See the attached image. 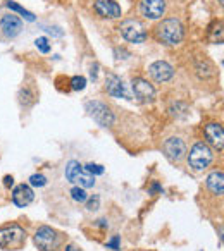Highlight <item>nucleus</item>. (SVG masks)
Segmentation results:
<instances>
[{"label":"nucleus","mask_w":224,"mask_h":251,"mask_svg":"<svg viewBox=\"0 0 224 251\" xmlns=\"http://www.w3.org/2000/svg\"><path fill=\"white\" fill-rule=\"evenodd\" d=\"M140 11L147 19H159L166 12V2L164 0H141Z\"/></svg>","instance_id":"obj_10"},{"label":"nucleus","mask_w":224,"mask_h":251,"mask_svg":"<svg viewBox=\"0 0 224 251\" xmlns=\"http://www.w3.org/2000/svg\"><path fill=\"white\" fill-rule=\"evenodd\" d=\"M105 246H107V248H112V250H116V251H117V250H119V236H114L111 241H109L107 244H105Z\"/></svg>","instance_id":"obj_26"},{"label":"nucleus","mask_w":224,"mask_h":251,"mask_svg":"<svg viewBox=\"0 0 224 251\" xmlns=\"http://www.w3.org/2000/svg\"><path fill=\"white\" fill-rule=\"evenodd\" d=\"M205 138L214 148L217 150H223V145H224V133H223V127L219 124H207L205 126Z\"/></svg>","instance_id":"obj_15"},{"label":"nucleus","mask_w":224,"mask_h":251,"mask_svg":"<svg viewBox=\"0 0 224 251\" xmlns=\"http://www.w3.org/2000/svg\"><path fill=\"white\" fill-rule=\"evenodd\" d=\"M155 33H157V38L161 40L162 43H166V45H178V43H181L183 36H185L183 25L179 23V19H176V18L164 19V21L155 28Z\"/></svg>","instance_id":"obj_1"},{"label":"nucleus","mask_w":224,"mask_h":251,"mask_svg":"<svg viewBox=\"0 0 224 251\" xmlns=\"http://www.w3.org/2000/svg\"><path fill=\"white\" fill-rule=\"evenodd\" d=\"M26 244V232L19 226H7L0 229V248L4 251L23 250Z\"/></svg>","instance_id":"obj_2"},{"label":"nucleus","mask_w":224,"mask_h":251,"mask_svg":"<svg viewBox=\"0 0 224 251\" xmlns=\"http://www.w3.org/2000/svg\"><path fill=\"white\" fill-rule=\"evenodd\" d=\"M83 167L86 169V172H90L91 176H102L105 172V169L98 164H86V165H83Z\"/></svg>","instance_id":"obj_22"},{"label":"nucleus","mask_w":224,"mask_h":251,"mask_svg":"<svg viewBox=\"0 0 224 251\" xmlns=\"http://www.w3.org/2000/svg\"><path fill=\"white\" fill-rule=\"evenodd\" d=\"M21 95H26V97H29L28 91H26V90H23V91H21ZM23 100H25V98H23ZM23 100H21V101H23ZM25 103H26V105H31V103H33V100H28V98H26Z\"/></svg>","instance_id":"obj_29"},{"label":"nucleus","mask_w":224,"mask_h":251,"mask_svg":"<svg viewBox=\"0 0 224 251\" xmlns=\"http://www.w3.org/2000/svg\"><path fill=\"white\" fill-rule=\"evenodd\" d=\"M29 184L42 188V186H45V184H47V177H45L43 174H33L31 177H29Z\"/></svg>","instance_id":"obj_23"},{"label":"nucleus","mask_w":224,"mask_h":251,"mask_svg":"<svg viewBox=\"0 0 224 251\" xmlns=\"http://www.w3.org/2000/svg\"><path fill=\"white\" fill-rule=\"evenodd\" d=\"M219 2H221V4H223V0H219Z\"/></svg>","instance_id":"obj_31"},{"label":"nucleus","mask_w":224,"mask_h":251,"mask_svg":"<svg viewBox=\"0 0 224 251\" xmlns=\"http://www.w3.org/2000/svg\"><path fill=\"white\" fill-rule=\"evenodd\" d=\"M66 251H81L78 246H74V244H69V246L66 248Z\"/></svg>","instance_id":"obj_30"},{"label":"nucleus","mask_w":224,"mask_h":251,"mask_svg":"<svg viewBox=\"0 0 224 251\" xmlns=\"http://www.w3.org/2000/svg\"><path fill=\"white\" fill-rule=\"evenodd\" d=\"M95 11L98 12V16L107 19H117L121 18V7L117 2L114 0H97L95 2Z\"/></svg>","instance_id":"obj_11"},{"label":"nucleus","mask_w":224,"mask_h":251,"mask_svg":"<svg viewBox=\"0 0 224 251\" xmlns=\"http://www.w3.org/2000/svg\"><path fill=\"white\" fill-rule=\"evenodd\" d=\"M7 7L12 9V11H16V12H19V14H23L28 21H35V16H33L31 12L26 11V9H23L21 5H18L16 2H7Z\"/></svg>","instance_id":"obj_20"},{"label":"nucleus","mask_w":224,"mask_h":251,"mask_svg":"<svg viewBox=\"0 0 224 251\" xmlns=\"http://www.w3.org/2000/svg\"><path fill=\"white\" fill-rule=\"evenodd\" d=\"M150 193H164V189H162L157 182H154V184H152V188H150Z\"/></svg>","instance_id":"obj_27"},{"label":"nucleus","mask_w":224,"mask_h":251,"mask_svg":"<svg viewBox=\"0 0 224 251\" xmlns=\"http://www.w3.org/2000/svg\"><path fill=\"white\" fill-rule=\"evenodd\" d=\"M209 38L212 43H223V23L216 21L209 28Z\"/></svg>","instance_id":"obj_18"},{"label":"nucleus","mask_w":224,"mask_h":251,"mask_svg":"<svg viewBox=\"0 0 224 251\" xmlns=\"http://www.w3.org/2000/svg\"><path fill=\"white\" fill-rule=\"evenodd\" d=\"M33 200H35V193H33V189L29 188L28 184L16 186L14 191H12V201H14V205H18L19 208L28 206Z\"/></svg>","instance_id":"obj_13"},{"label":"nucleus","mask_w":224,"mask_h":251,"mask_svg":"<svg viewBox=\"0 0 224 251\" xmlns=\"http://www.w3.org/2000/svg\"><path fill=\"white\" fill-rule=\"evenodd\" d=\"M4 184L7 186V188H11V186L14 184V179H12V176H5V177H4Z\"/></svg>","instance_id":"obj_28"},{"label":"nucleus","mask_w":224,"mask_h":251,"mask_svg":"<svg viewBox=\"0 0 224 251\" xmlns=\"http://www.w3.org/2000/svg\"><path fill=\"white\" fill-rule=\"evenodd\" d=\"M64 176L69 182L80 186L83 189L93 188L95 186V176H91L90 172H86V169L76 160L67 162L66 169H64Z\"/></svg>","instance_id":"obj_3"},{"label":"nucleus","mask_w":224,"mask_h":251,"mask_svg":"<svg viewBox=\"0 0 224 251\" xmlns=\"http://www.w3.org/2000/svg\"><path fill=\"white\" fill-rule=\"evenodd\" d=\"M133 91L137 95L138 100L141 101H152L155 97V90L147 79H141V77H137L133 79Z\"/></svg>","instance_id":"obj_14"},{"label":"nucleus","mask_w":224,"mask_h":251,"mask_svg":"<svg viewBox=\"0 0 224 251\" xmlns=\"http://www.w3.org/2000/svg\"><path fill=\"white\" fill-rule=\"evenodd\" d=\"M35 244L40 251H57L60 246V236L52 227H40L35 232Z\"/></svg>","instance_id":"obj_5"},{"label":"nucleus","mask_w":224,"mask_h":251,"mask_svg":"<svg viewBox=\"0 0 224 251\" xmlns=\"http://www.w3.org/2000/svg\"><path fill=\"white\" fill-rule=\"evenodd\" d=\"M119 31L128 42L131 43H143L147 40V31H145L143 25L137 19H126L121 23Z\"/></svg>","instance_id":"obj_7"},{"label":"nucleus","mask_w":224,"mask_h":251,"mask_svg":"<svg viewBox=\"0 0 224 251\" xmlns=\"http://www.w3.org/2000/svg\"><path fill=\"white\" fill-rule=\"evenodd\" d=\"M148 71H150V76L154 77L157 83H166V81H169L172 76H174V69H172V66H169V64L164 62V60H157V62H154L150 67H148Z\"/></svg>","instance_id":"obj_12"},{"label":"nucleus","mask_w":224,"mask_h":251,"mask_svg":"<svg viewBox=\"0 0 224 251\" xmlns=\"http://www.w3.org/2000/svg\"><path fill=\"white\" fill-rule=\"evenodd\" d=\"M35 45H36V49H38L42 53H49V52H50L49 40H47V38H43V36H42V38H36Z\"/></svg>","instance_id":"obj_24"},{"label":"nucleus","mask_w":224,"mask_h":251,"mask_svg":"<svg viewBox=\"0 0 224 251\" xmlns=\"http://www.w3.org/2000/svg\"><path fill=\"white\" fill-rule=\"evenodd\" d=\"M214 160V153L205 143H195L193 148L190 150L188 155V164L193 171L200 172L203 169H207Z\"/></svg>","instance_id":"obj_4"},{"label":"nucleus","mask_w":224,"mask_h":251,"mask_svg":"<svg viewBox=\"0 0 224 251\" xmlns=\"http://www.w3.org/2000/svg\"><path fill=\"white\" fill-rule=\"evenodd\" d=\"M86 112L98 126H102V127H109V126L114 124V114H112L111 108L105 103H102V101H88Z\"/></svg>","instance_id":"obj_6"},{"label":"nucleus","mask_w":224,"mask_h":251,"mask_svg":"<svg viewBox=\"0 0 224 251\" xmlns=\"http://www.w3.org/2000/svg\"><path fill=\"white\" fill-rule=\"evenodd\" d=\"M86 208L90 210V212H95V210H98V205H100V196L98 195H93L90 200H86Z\"/></svg>","instance_id":"obj_25"},{"label":"nucleus","mask_w":224,"mask_h":251,"mask_svg":"<svg viewBox=\"0 0 224 251\" xmlns=\"http://www.w3.org/2000/svg\"><path fill=\"white\" fill-rule=\"evenodd\" d=\"M162 150H164L166 157L171 162H181L186 155V145L181 138L178 136H171L164 141L162 145Z\"/></svg>","instance_id":"obj_8"},{"label":"nucleus","mask_w":224,"mask_h":251,"mask_svg":"<svg viewBox=\"0 0 224 251\" xmlns=\"http://www.w3.org/2000/svg\"><path fill=\"white\" fill-rule=\"evenodd\" d=\"M23 29V23L18 16L14 14H7L0 19V31L5 38H16V36L21 33Z\"/></svg>","instance_id":"obj_9"},{"label":"nucleus","mask_w":224,"mask_h":251,"mask_svg":"<svg viewBox=\"0 0 224 251\" xmlns=\"http://www.w3.org/2000/svg\"><path fill=\"white\" fill-rule=\"evenodd\" d=\"M84 84H86V79H84L83 76H74L73 79H71V90L80 91L84 88Z\"/></svg>","instance_id":"obj_21"},{"label":"nucleus","mask_w":224,"mask_h":251,"mask_svg":"<svg viewBox=\"0 0 224 251\" xmlns=\"http://www.w3.org/2000/svg\"><path fill=\"white\" fill-rule=\"evenodd\" d=\"M207 188L214 193V195L221 196L224 193V176L223 171H216L207 177Z\"/></svg>","instance_id":"obj_17"},{"label":"nucleus","mask_w":224,"mask_h":251,"mask_svg":"<svg viewBox=\"0 0 224 251\" xmlns=\"http://www.w3.org/2000/svg\"><path fill=\"white\" fill-rule=\"evenodd\" d=\"M71 198H73L74 201H78V203H84L88 200V195H86V191H84L83 188H80V186H74V188L71 189Z\"/></svg>","instance_id":"obj_19"},{"label":"nucleus","mask_w":224,"mask_h":251,"mask_svg":"<svg viewBox=\"0 0 224 251\" xmlns=\"http://www.w3.org/2000/svg\"><path fill=\"white\" fill-rule=\"evenodd\" d=\"M105 90L112 97H117V98L126 97V90H124V84L121 81V77H117L116 74L112 73H109L107 77H105Z\"/></svg>","instance_id":"obj_16"}]
</instances>
